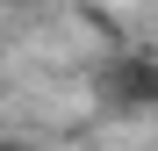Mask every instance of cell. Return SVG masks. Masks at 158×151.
Listing matches in <instances>:
<instances>
[{
	"label": "cell",
	"mask_w": 158,
	"mask_h": 151,
	"mask_svg": "<svg viewBox=\"0 0 158 151\" xmlns=\"http://www.w3.org/2000/svg\"><path fill=\"white\" fill-rule=\"evenodd\" d=\"M101 94L115 108H158V58H122L115 72H101Z\"/></svg>",
	"instance_id": "1"
}]
</instances>
